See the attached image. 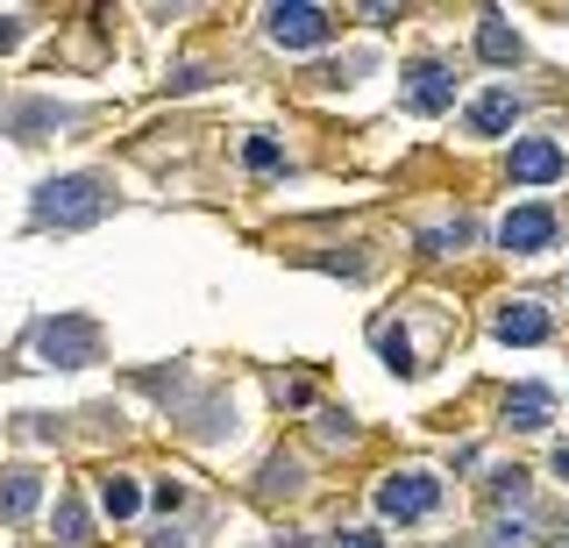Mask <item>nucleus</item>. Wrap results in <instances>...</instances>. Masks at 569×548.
I'll return each instance as SVG.
<instances>
[{
  "instance_id": "17",
  "label": "nucleus",
  "mask_w": 569,
  "mask_h": 548,
  "mask_svg": "<svg viewBox=\"0 0 569 548\" xmlns=\"http://www.w3.org/2000/svg\"><path fill=\"white\" fill-rule=\"evenodd\" d=\"M242 157H249V171H271V165H278V143H271V136H249Z\"/></svg>"
},
{
  "instance_id": "10",
  "label": "nucleus",
  "mask_w": 569,
  "mask_h": 548,
  "mask_svg": "<svg viewBox=\"0 0 569 548\" xmlns=\"http://www.w3.org/2000/svg\"><path fill=\"white\" fill-rule=\"evenodd\" d=\"M36 499H43V477H36V470H8V485H0V512H8V520H29Z\"/></svg>"
},
{
  "instance_id": "1",
  "label": "nucleus",
  "mask_w": 569,
  "mask_h": 548,
  "mask_svg": "<svg viewBox=\"0 0 569 548\" xmlns=\"http://www.w3.org/2000/svg\"><path fill=\"white\" fill-rule=\"evenodd\" d=\"M100 215H107V179H93V171L36 186V221L43 228H93Z\"/></svg>"
},
{
  "instance_id": "16",
  "label": "nucleus",
  "mask_w": 569,
  "mask_h": 548,
  "mask_svg": "<svg viewBox=\"0 0 569 548\" xmlns=\"http://www.w3.org/2000/svg\"><path fill=\"white\" fill-rule=\"evenodd\" d=\"M58 541H86V506L79 499H58Z\"/></svg>"
},
{
  "instance_id": "6",
  "label": "nucleus",
  "mask_w": 569,
  "mask_h": 548,
  "mask_svg": "<svg viewBox=\"0 0 569 548\" xmlns=\"http://www.w3.org/2000/svg\"><path fill=\"white\" fill-rule=\"evenodd\" d=\"M562 171H569L562 143H548V136H520V143H512V179L520 186H556Z\"/></svg>"
},
{
  "instance_id": "13",
  "label": "nucleus",
  "mask_w": 569,
  "mask_h": 548,
  "mask_svg": "<svg viewBox=\"0 0 569 548\" xmlns=\"http://www.w3.org/2000/svg\"><path fill=\"white\" fill-rule=\"evenodd\" d=\"M100 506H107V520H129V512H142L136 477H107V485H100Z\"/></svg>"
},
{
  "instance_id": "19",
  "label": "nucleus",
  "mask_w": 569,
  "mask_h": 548,
  "mask_svg": "<svg viewBox=\"0 0 569 548\" xmlns=\"http://www.w3.org/2000/svg\"><path fill=\"white\" fill-rule=\"evenodd\" d=\"M491 548H527V527L520 520H498L491 527Z\"/></svg>"
},
{
  "instance_id": "23",
  "label": "nucleus",
  "mask_w": 569,
  "mask_h": 548,
  "mask_svg": "<svg viewBox=\"0 0 569 548\" xmlns=\"http://www.w3.org/2000/svg\"><path fill=\"white\" fill-rule=\"evenodd\" d=\"M556 477H569V441H562V449H556Z\"/></svg>"
},
{
  "instance_id": "4",
  "label": "nucleus",
  "mask_w": 569,
  "mask_h": 548,
  "mask_svg": "<svg viewBox=\"0 0 569 548\" xmlns=\"http://www.w3.org/2000/svg\"><path fill=\"white\" fill-rule=\"evenodd\" d=\"M498 242H506L512 257H541L548 242H556V215H548V207H512V215L498 221Z\"/></svg>"
},
{
  "instance_id": "22",
  "label": "nucleus",
  "mask_w": 569,
  "mask_h": 548,
  "mask_svg": "<svg viewBox=\"0 0 569 548\" xmlns=\"http://www.w3.org/2000/svg\"><path fill=\"white\" fill-rule=\"evenodd\" d=\"M150 548H186V535H171V527H164V535H157Z\"/></svg>"
},
{
  "instance_id": "11",
  "label": "nucleus",
  "mask_w": 569,
  "mask_h": 548,
  "mask_svg": "<svg viewBox=\"0 0 569 548\" xmlns=\"http://www.w3.org/2000/svg\"><path fill=\"white\" fill-rule=\"evenodd\" d=\"M512 114H520V100H512V93H485V100L470 108V129H477V136H506Z\"/></svg>"
},
{
  "instance_id": "15",
  "label": "nucleus",
  "mask_w": 569,
  "mask_h": 548,
  "mask_svg": "<svg viewBox=\"0 0 569 548\" xmlns=\"http://www.w3.org/2000/svg\"><path fill=\"white\" fill-rule=\"evenodd\" d=\"M420 242H427V257H456L462 242H470V221H456V228H427Z\"/></svg>"
},
{
  "instance_id": "8",
  "label": "nucleus",
  "mask_w": 569,
  "mask_h": 548,
  "mask_svg": "<svg viewBox=\"0 0 569 548\" xmlns=\"http://www.w3.org/2000/svg\"><path fill=\"white\" fill-rule=\"evenodd\" d=\"M406 100H413V114L456 108V72H449V64H413V86H406Z\"/></svg>"
},
{
  "instance_id": "14",
  "label": "nucleus",
  "mask_w": 569,
  "mask_h": 548,
  "mask_svg": "<svg viewBox=\"0 0 569 548\" xmlns=\"http://www.w3.org/2000/svg\"><path fill=\"white\" fill-rule=\"evenodd\" d=\"M378 349H385V363L399 370V378H413V370H420V363H413V342H406L399 328H385V335H378Z\"/></svg>"
},
{
  "instance_id": "9",
  "label": "nucleus",
  "mask_w": 569,
  "mask_h": 548,
  "mask_svg": "<svg viewBox=\"0 0 569 548\" xmlns=\"http://www.w3.org/2000/svg\"><path fill=\"white\" fill-rule=\"evenodd\" d=\"M548 414H556V399H548L541 385H520V392L506 399V420H512V428H527V435H533V428H548Z\"/></svg>"
},
{
  "instance_id": "21",
  "label": "nucleus",
  "mask_w": 569,
  "mask_h": 548,
  "mask_svg": "<svg viewBox=\"0 0 569 548\" xmlns=\"http://www.w3.org/2000/svg\"><path fill=\"white\" fill-rule=\"evenodd\" d=\"M14 37H22V22H14V14H0V50H8Z\"/></svg>"
},
{
  "instance_id": "20",
  "label": "nucleus",
  "mask_w": 569,
  "mask_h": 548,
  "mask_svg": "<svg viewBox=\"0 0 569 548\" xmlns=\"http://www.w3.org/2000/svg\"><path fill=\"white\" fill-rule=\"evenodd\" d=\"M328 548H385V535H370V527H356V535H335Z\"/></svg>"
},
{
  "instance_id": "18",
  "label": "nucleus",
  "mask_w": 569,
  "mask_h": 548,
  "mask_svg": "<svg viewBox=\"0 0 569 548\" xmlns=\"http://www.w3.org/2000/svg\"><path fill=\"white\" fill-rule=\"evenodd\" d=\"M491 491H498V499H527V470H498Z\"/></svg>"
},
{
  "instance_id": "7",
  "label": "nucleus",
  "mask_w": 569,
  "mask_h": 548,
  "mask_svg": "<svg viewBox=\"0 0 569 548\" xmlns=\"http://www.w3.org/2000/svg\"><path fill=\"white\" fill-rule=\"evenodd\" d=\"M491 328H498V342L533 349V342H548V328H556V321H548V307H541V299H506Z\"/></svg>"
},
{
  "instance_id": "2",
  "label": "nucleus",
  "mask_w": 569,
  "mask_h": 548,
  "mask_svg": "<svg viewBox=\"0 0 569 548\" xmlns=\"http://www.w3.org/2000/svg\"><path fill=\"white\" fill-rule=\"evenodd\" d=\"M441 506V477L435 470H399L378 485V512L385 520H427V512Z\"/></svg>"
},
{
  "instance_id": "12",
  "label": "nucleus",
  "mask_w": 569,
  "mask_h": 548,
  "mask_svg": "<svg viewBox=\"0 0 569 548\" xmlns=\"http://www.w3.org/2000/svg\"><path fill=\"white\" fill-rule=\"evenodd\" d=\"M477 50H485L491 64H520V37H512L498 14H485V29H477Z\"/></svg>"
},
{
  "instance_id": "3",
  "label": "nucleus",
  "mask_w": 569,
  "mask_h": 548,
  "mask_svg": "<svg viewBox=\"0 0 569 548\" xmlns=\"http://www.w3.org/2000/svg\"><path fill=\"white\" fill-rule=\"evenodd\" d=\"M263 22H271V37H278L284 50H313V43H328V37H335L328 8H313V0H292V8H271Z\"/></svg>"
},
{
  "instance_id": "5",
  "label": "nucleus",
  "mask_w": 569,
  "mask_h": 548,
  "mask_svg": "<svg viewBox=\"0 0 569 548\" xmlns=\"http://www.w3.org/2000/svg\"><path fill=\"white\" fill-rule=\"evenodd\" d=\"M93 342H100V335H93V321H79V313L36 328V349H43L50 363H86V357H93Z\"/></svg>"
}]
</instances>
